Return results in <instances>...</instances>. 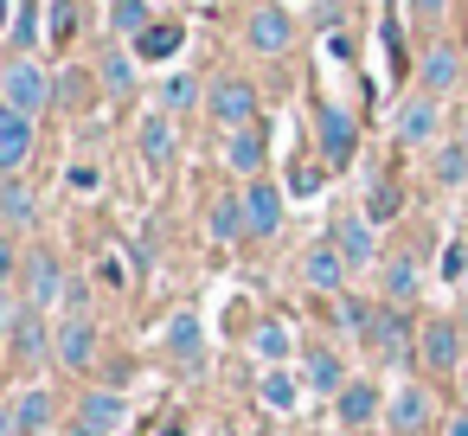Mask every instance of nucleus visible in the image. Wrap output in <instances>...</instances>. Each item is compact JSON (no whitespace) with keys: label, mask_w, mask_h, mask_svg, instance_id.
Wrapping results in <instances>:
<instances>
[{"label":"nucleus","mask_w":468,"mask_h":436,"mask_svg":"<svg viewBox=\"0 0 468 436\" xmlns=\"http://www.w3.org/2000/svg\"><path fill=\"white\" fill-rule=\"evenodd\" d=\"M385 52H391V78H404V71H410V52H404V33H398V20H385Z\"/></svg>","instance_id":"obj_40"},{"label":"nucleus","mask_w":468,"mask_h":436,"mask_svg":"<svg viewBox=\"0 0 468 436\" xmlns=\"http://www.w3.org/2000/svg\"><path fill=\"white\" fill-rule=\"evenodd\" d=\"M327 180V167H289V180H282V193H295V199H308L314 186Z\"/></svg>","instance_id":"obj_39"},{"label":"nucleus","mask_w":468,"mask_h":436,"mask_svg":"<svg viewBox=\"0 0 468 436\" xmlns=\"http://www.w3.org/2000/svg\"><path fill=\"white\" fill-rule=\"evenodd\" d=\"M417 359H423V372L449 378V372L462 366V327H455L449 314H430V321L417 327Z\"/></svg>","instance_id":"obj_4"},{"label":"nucleus","mask_w":468,"mask_h":436,"mask_svg":"<svg viewBox=\"0 0 468 436\" xmlns=\"http://www.w3.org/2000/svg\"><path fill=\"white\" fill-rule=\"evenodd\" d=\"M167 353H174L180 366H199V359H206V327H199L193 308H180V314L167 321Z\"/></svg>","instance_id":"obj_23"},{"label":"nucleus","mask_w":468,"mask_h":436,"mask_svg":"<svg viewBox=\"0 0 468 436\" xmlns=\"http://www.w3.org/2000/svg\"><path fill=\"white\" fill-rule=\"evenodd\" d=\"M154 27V7L148 0H110V33L116 39H135V33H148Z\"/></svg>","instance_id":"obj_30"},{"label":"nucleus","mask_w":468,"mask_h":436,"mask_svg":"<svg viewBox=\"0 0 468 436\" xmlns=\"http://www.w3.org/2000/svg\"><path fill=\"white\" fill-rule=\"evenodd\" d=\"M206 110H212V122H218L225 135H231V129H250V122H257V84L231 71V78H218V84L206 90Z\"/></svg>","instance_id":"obj_2"},{"label":"nucleus","mask_w":468,"mask_h":436,"mask_svg":"<svg viewBox=\"0 0 468 436\" xmlns=\"http://www.w3.org/2000/svg\"><path fill=\"white\" fill-rule=\"evenodd\" d=\"M206 231H212V244H238V238H250V231H244V193H225V199H212V212H206Z\"/></svg>","instance_id":"obj_25"},{"label":"nucleus","mask_w":468,"mask_h":436,"mask_svg":"<svg viewBox=\"0 0 468 436\" xmlns=\"http://www.w3.org/2000/svg\"><path fill=\"white\" fill-rule=\"evenodd\" d=\"M346 257L334 250V238L327 244H308V257H302V282L314 289V295H346Z\"/></svg>","instance_id":"obj_16"},{"label":"nucleus","mask_w":468,"mask_h":436,"mask_svg":"<svg viewBox=\"0 0 468 436\" xmlns=\"http://www.w3.org/2000/svg\"><path fill=\"white\" fill-rule=\"evenodd\" d=\"M33 148H39V122L0 103V174H20L33 161Z\"/></svg>","instance_id":"obj_14"},{"label":"nucleus","mask_w":468,"mask_h":436,"mask_svg":"<svg viewBox=\"0 0 468 436\" xmlns=\"http://www.w3.org/2000/svg\"><path fill=\"white\" fill-rule=\"evenodd\" d=\"M135 148H142V161H148V167H167V161H174V116H167V110L142 116V129H135Z\"/></svg>","instance_id":"obj_22"},{"label":"nucleus","mask_w":468,"mask_h":436,"mask_svg":"<svg viewBox=\"0 0 468 436\" xmlns=\"http://www.w3.org/2000/svg\"><path fill=\"white\" fill-rule=\"evenodd\" d=\"M366 346H372L378 359H391V366L417 353V334H410V321H404V308H398V302H378V308H372V327H366Z\"/></svg>","instance_id":"obj_6"},{"label":"nucleus","mask_w":468,"mask_h":436,"mask_svg":"<svg viewBox=\"0 0 468 436\" xmlns=\"http://www.w3.org/2000/svg\"><path fill=\"white\" fill-rule=\"evenodd\" d=\"M78 33V0H52V46H65Z\"/></svg>","instance_id":"obj_38"},{"label":"nucleus","mask_w":468,"mask_h":436,"mask_svg":"<svg viewBox=\"0 0 468 436\" xmlns=\"http://www.w3.org/2000/svg\"><path fill=\"white\" fill-rule=\"evenodd\" d=\"M378 410H385V398H378V385H372V378H346V385H340V398H334V417H340L346 430H366Z\"/></svg>","instance_id":"obj_19"},{"label":"nucleus","mask_w":468,"mask_h":436,"mask_svg":"<svg viewBox=\"0 0 468 436\" xmlns=\"http://www.w3.org/2000/svg\"><path fill=\"white\" fill-rule=\"evenodd\" d=\"M442 135V97L417 90L410 103H398V122H391V142L398 148H430Z\"/></svg>","instance_id":"obj_3"},{"label":"nucleus","mask_w":468,"mask_h":436,"mask_svg":"<svg viewBox=\"0 0 468 436\" xmlns=\"http://www.w3.org/2000/svg\"><path fill=\"white\" fill-rule=\"evenodd\" d=\"M0 97H7V110H20V116L39 122V110L58 103V78H52L39 58H14L7 71H0Z\"/></svg>","instance_id":"obj_1"},{"label":"nucleus","mask_w":468,"mask_h":436,"mask_svg":"<svg viewBox=\"0 0 468 436\" xmlns=\"http://www.w3.org/2000/svg\"><path fill=\"white\" fill-rule=\"evenodd\" d=\"M462 58H468V46H462Z\"/></svg>","instance_id":"obj_49"},{"label":"nucleus","mask_w":468,"mask_h":436,"mask_svg":"<svg viewBox=\"0 0 468 436\" xmlns=\"http://www.w3.org/2000/svg\"><path fill=\"white\" fill-rule=\"evenodd\" d=\"M52 359H58L65 372H90V366H97V321H90V314H65V321L52 327Z\"/></svg>","instance_id":"obj_7"},{"label":"nucleus","mask_w":468,"mask_h":436,"mask_svg":"<svg viewBox=\"0 0 468 436\" xmlns=\"http://www.w3.org/2000/svg\"><path fill=\"white\" fill-rule=\"evenodd\" d=\"M462 78H468V58H462V46H430V52L417 58V90H430V97H449Z\"/></svg>","instance_id":"obj_15"},{"label":"nucleus","mask_w":468,"mask_h":436,"mask_svg":"<svg viewBox=\"0 0 468 436\" xmlns=\"http://www.w3.org/2000/svg\"><path fill=\"white\" fill-rule=\"evenodd\" d=\"M7 14H14V7H7V0H0V33H7Z\"/></svg>","instance_id":"obj_47"},{"label":"nucleus","mask_w":468,"mask_h":436,"mask_svg":"<svg viewBox=\"0 0 468 436\" xmlns=\"http://www.w3.org/2000/svg\"><path fill=\"white\" fill-rule=\"evenodd\" d=\"M302 385H308V391H327V398H340V385H346V366H340V353H334V346H314V353L302 359Z\"/></svg>","instance_id":"obj_24"},{"label":"nucleus","mask_w":468,"mask_h":436,"mask_svg":"<svg viewBox=\"0 0 468 436\" xmlns=\"http://www.w3.org/2000/svg\"><path fill=\"white\" fill-rule=\"evenodd\" d=\"M263 154H270V142H263V129H257V122L225 135V167H231L238 180H257V174H263Z\"/></svg>","instance_id":"obj_20"},{"label":"nucleus","mask_w":468,"mask_h":436,"mask_svg":"<svg viewBox=\"0 0 468 436\" xmlns=\"http://www.w3.org/2000/svg\"><path fill=\"white\" fill-rule=\"evenodd\" d=\"M404 7H410L417 20H442V14H449V0H404Z\"/></svg>","instance_id":"obj_43"},{"label":"nucleus","mask_w":468,"mask_h":436,"mask_svg":"<svg viewBox=\"0 0 468 436\" xmlns=\"http://www.w3.org/2000/svg\"><path fill=\"white\" fill-rule=\"evenodd\" d=\"M14 52L20 58H39V7H20L14 14Z\"/></svg>","instance_id":"obj_35"},{"label":"nucleus","mask_w":468,"mask_h":436,"mask_svg":"<svg viewBox=\"0 0 468 436\" xmlns=\"http://www.w3.org/2000/svg\"><path fill=\"white\" fill-rule=\"evenodd\" d=\"M250 353H257V359H270V366H282V359L295 353L289 321H276V314H270V321H257V327H250Z\"/></svg>","instance_id":"obj_26"},{"label":"nucleus","mask_w":468,"mask_h":436,"mask_svg":"<svg viewBox=\"0 0 468 436\" xmlns=\"http://www.w3.org/2000/svg\"><path fill=\"white\" fill-rule=\"evenodd\" d=\"M129 46H135V58H142V65H167V58L186 46V27H180V20H154V27H148V33H135Z\"/></svg>","instance_id":"obj_21"},{"label":"nucleus","mask_w":468,"mask_h":436,"mask_svg":"<svg viewBox=\"0 0 468 436\" xmlns=\"http://www.w3.org/2000/svg\"><path fill=\"white\" fill-rule=\"evenodd\" d=\"M430 174H436V186H462L468 180V148L462 142H442L436 161H430Z\"/></svg>","instance_id":"obj_33"},{"label":"nucleus","mask_w":468,"mask_h":436,"mask_svg":"<svg viewBox=\"0 0 468 436\" xmlns=\"http://www.w3.org/2000/svg\"><path fill=\"white\" fill-rule=\"evenodd\" d=\"M244 46H250L257 58H282V52L295 46V20H289V7H257V14L244 20Z\"/></svg>","instance_id":"obj_9"},{"label":"nucleus","mask_w":468,"mask_h":436,"mask_svg":"<svg viewBox=\"0 0 468 436\" xmlns=\"http://www.w3.org/2000/svg\"><path fill=\"white\" fill-rule=\"evenodd\" d=\"M257 398H263L270 410H295V404H302V378H295V372H282V366H270V372H263V385H257Z\"/></svg>","instance_id":"obj_29"},{"label":"nucleus","mask_w":468,"mask_h":436,"mask_svg":"<svg viewBox=\"0 0 468 436\" xmlns=\"http://www.w3.org/2000/svg\"><path fill=\"white\" fill-rule=\"evenodd\" d=\"M65 436H110V430H97V423H84V417H78V423H71Z\"/></svg>","instance_id":"obj_46"},{"label":"nucleus","mask_w":468,"mask_h":436,"mask_svg":"<svg viewBox=\"0 0 468 436\" xmlns=\"http://www.w3.org/2000/svg\"><path fill=\"white\" fill-rule=\"evenodd\" d=\"M7 276H14V244L0 238V289H7Z\"/></svg>","instance_id":"obj_44"},{"label":"nucleus","mask_w":468,"mask_h":436,"mask_svg":"<svg viewBox=\"0 0 468 436\" xmlns=\"http://www.w3.org/2000/svg\"><path fill=\"white\" fill-rule=\"evenodd\" d=\"M27 302H33V308L65 302V263H58L52 250H33V257H27Z\"/></svg>","instance_id":"obj_17"},{"label":"nucleus","mask_w":468,"mask_h":436,"mask_svg":"<svg viewBox=\"0 0 468 436\" xmlns=\"http://www.w3.org/2000/svg\"><path fill=\"white\" fill-rule=\"evenodd\" d=\"M193 97H199V84H193V71H174V78L161 84V110H167V116H174V110H186Z\"/></svg>","instance_id":"obj_36"},{"label":"nucleus","mask_w":468,"mask_h":436,"mask_svg":"<svg viewBox=\"0 0 468 436\" xmlns=\"http://www.w3.org/2000/svg\"><path fill=\"white\" fill-rule=\"evenodd\" d=\"M84 97H90V71H65L58 78V110H84Z\"/></svg>","instance_id":"obj_37"},{"label":"nucleus","mask_w":468,"mask_h":436,"mask_svg":"<svg viewBox=\"0 0 468 436\" xmlns=\"http://www.w3.org/2000/svg\"><path fill=\"white\" fill-rule=\"evenodd\" d=\"M468 276V244H449L442 250V282H462Z\"/></svg>","instance_id":"obj_42"},{"label":"nucleus","mask_w":468,"mask_h":436,"mask_svg":"<svg viewBox=\"0 0 468 436\" xmlns=\"http://www.w3.org/2000/svg\"><path fill=\"white\" fill-rule=\"evenodd\" d=\"M462 148H468V122H462Z\"/></svg>","instance_id":"obj_48"},{"label":"nucleus","mask_w":468,"mask_h":436,"mask_svg":"<svg viewBox=\"0 0 468 436\" xmlns=\"http://www.w3.org/2000/svg\"><path fill=\"white\" fill-rule=\"evenodd\" d=\"M327 238H334V250L346 257V270H372V263H378V238H372V218H366V212H340Z\"/></svg>","instance_id":"obj_11"},{"label":"nucleus","mask_w":468,"mask_h":436,"mask_svg":"<svg viewBox=\"0 0 468 436\" xmlns=\"http://www.w3.org/2000/svg\"><path fill=\"white\" fill-rule=\"evenodd\" d=\"M7 353H14V366H39V359L52 353V327H46V308L20 302V314H14V334H7Z\"/></svg>","instance_id":"obj_12"},{"label":"nucleus","mask_w":468,"mask_h":436,"mask_svg":"<svg viewBox=\"0 0 468 436\" xmlns=\"http://www.w3.org/2000/svg\"><path fill=\"white\" fill-rule=\"evenodd\" d=\"M398 212H404V186H398V180H372V193H366V218H372V225H391Z\"/></svg>","instance_id":"obj_32"},{"label":"nucleus","mask_w":468,"mask_h":436,"mask_svg":"<svg viewBox=\"0 0 468 436\" xmlns=\"http://www.w3.org/2000/svg\"><path fill=\"white\" fill-rule=\"evenodd\" d=\"M78 417L116 436V430H122V417H129V404H122V391H110V385H103V391H84V404H78Z\"/></svg>","instance_id":"obj_27"},{"label":"nucleus","mask_w":468,"mask_h":436,"mask_svg":"<svg viewBox=\"0 0 468 436\" xmlns=\"http://www.w3.org/2000/svg\"><path fill=\"white\" fill-rule=\"evenodd\" d=\"M0 218L7 225H33L39 218V199H33V186L20 174H0Z\"/></svg>","instance_id":"obj_28"},{"label":"nucleus","mask_w":468,"mask_h":436,"mask_svg":"<svg viewBox=\"0 0 468 436\" xmlns=\"http://www.w3.org/2000/svg\"><path fill=\"white\" fill-rule=\"evenodd\" d=\"M334 327H340V334H353V340H366V327H372V302L340 295V302H334Z\"/></svg>","instance_id":"obj_34"},{"label":"nucleus","mask_w":468,"mask_h":436,"mask_svg":"<svg viewBox=\"0 0 468 436\" xmlns=\"http://www.w3.org/2000/svg\"><path fill=\"white\" fill-rule=\"evenodd\" d=\"M378 289H385V302H398V308H410V302L423 295V270H417V257H410V250H398V257H385V263H378Z\"/></svg>","instance_id":"obj_18"},{"label":"nucleus","mask_w":468,"mask_h":436,"mask_svg":"<svg viewBox=\"0 0 468 436\" xmlns=\"http://www.w3.org/2000/svg\"><path fill=\"white\" fill-rule=\"evenodd\" d=\"M97 78H103L110 97H129V90H135V52H103Z\"/></svg>","instance_id":"obj_31"},{"label":"nucleus","mask_w":468,"mask_h":436,"mask_svg":"<svg viewBox=\"0 0 468 436\" xmlns=\"http://www.w3.org/2000/svg\"><path fill=\"white\" fill-rule=\"evenodd\" d=\"M282 199H289V193H282L276 180H263V174L244 180V231H250V238H276V231H282Z\"/></svg>","instance_id":"obj_10"},{"label":"nucleus","mask_w":468,"mask_h":436,"mask_svg":"<svg viewBox=\"0 0 468 436\" xmlns=\"http://www.w3.org/2000/svg\"><path fill=\"white\" fill-rule=\"evenodd\" d=\"M65 186H71V193H97V186H103V167H97V161H90V167H84V161H71Z\"/></svg>","instance_id":"obj_41"},{"label":"nucleus","mask_w":468,"mask_h":436,"mask_svg":"<svg viewBox=\"0 0 468 436\" xmlns=\"http://www.w3.org/2000/svg\"><path fill=\"white\" fill-rule=\"evenodd\" d=\"M52 417H58V398L46 385H27L0 417V436H39V430H52Z\"/></svg>","instance_id":"obj_8"},{"label":"nucleus","mask_w":468,"mask_h":436,"mask_svg":"<svg viewBox=\"0 0 468 436\" xmlns=\"http://www.w3.org/2000/svg\"><path fill=\"white\" fill-rule=\"evenodd\" d=\"M462 282H468V276H462Z\"/></svg>","instance_id":"obj_50"},{"label":"nucleus","mask_w":468,"mask_h":436,"mask_svg":"<svg viewBox=\"0 0 468 436\" xmlns=\"http://www.w3.org/2000/svg\"><path fill=\"white\" fill-rule=\"evenodd\" d=\"M314 135H321V167H346L359 154V122L340 103H321L314 110Z\"/></svg>","instance_id":"obj_5"},{"label":"nucleus","mask_w":468,"mask_h":436,"mask_svg":"<svg viewBox=\"0 0 468 436\" xmlns=\"http://www.w3.org/2000/svg\"><path fill=\"white\" fill-rule=\"evenodd\" d=\"M430 417H436V398H430L423 385H398V391L385 398V423H391V436H423Z\"/></svg>","instance_id":"obj_13"},{"label":"nucleus","mask_w":468,"mask_h":436,"mask_svg":"<svg viewBox=\"0 0 468 436\" xmlns=\"http://www.w3.org/2000/svg\"><path fill=\"white\" fill-rule=\"evenodd\" d=\"M442 436H468V410H455V417L442 423Z\"/></svg>","instance_id":"obj_45"}]
</instances>
